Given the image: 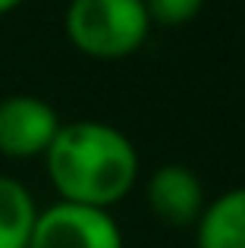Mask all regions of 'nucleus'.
Masks as SVG:
<instances>
[{"label":"nucleus","mask_w":245,"mask_h":248,"mask_svg":"<svg viewBox=\"0 0 245 248\" xmlns=\"http://www.w3.org/2000/svg\"><path fill=\"white\" fill-rule=\"evenodd\" d=\"M63 31L92 60H126L145 47L151 19L145 0H69Z\"/></svg>","instance_id":"obj_2"},{"label":"nucleus","mask_w":245,"mask_h":248,"mask_svg":"<svg viewBox=\"0 0 245 248\" xmlns=\"http://www.w3.org/2000/svg\"><path fill=\"white\" fill-rule=\"evenodd\" d=\"M44 167L60 201L110 211L138 182V148L104 120H73L44 151Z\"/></svg>","instance_id":"obj_1"},{"label":"nucleus","mask_w":245,"mask_h":248,"mask_svg":"<svg viewBox=\"0 0 245 248\" xmlns=\"http://www.w3.org/2000/svg\"><path fill=\"white\" fill-rule=\"evenodd\" d=\"M145 201L148 211L173 230L195 226L208 204L198 173L185 164H164L154 170L145 182Z\"/></svg>","instance_id":"obj_5"},{"label":"nucleus","mask_w":245,"mask_h":248,"mask_svg":"<svg viewBox=\"0 0 245 248\" xmlns=\"http://www.w3.org/2000/svg\"><path fill=\"white\" fill-rule=\"evenodd\" d=\"M29 248H126V245H122V230L110 211L57 201V204L38 211Z\"/></svg>","instance_id":"obj_3"},{"label":"nucleus","mask_w":245,"mask_h":248,"mask_svg":"<svg viewBox=\"0 0 245 248\" xmlns=\"http://www.w3.org/2000/svg\"><path fill=\"white\" fill-rule=\"evenodd\" d=\"M63 120L38 94H6L0 97V157L31 160L44 157L57 139Z\"/></svg>","instance_id":"obj_4"},{"label":"nucleus","mask_w":245,"mask_h":248,"mask_svg":"<svg viewBox=\"0 0 245 248\" xmlns=\"http://www.w3.org/2000/svg\"><path fill=\"white\" fill-rule=\"evenodd\" d=\"M201 6H204V0H145L151 25H164V29L189 25L201 13Z\"/></svg>","instance_id":"obj_8"},{"label":"nucleus","mask_w":245,"mask_h":248,"mask_svg":"<svg viewBox=\"0 0 245 248\" xmlns=\"http://www.w3.org/2000/svg\"><path fill=\"white\" fill-rule=\"evenodd\" d=\"M25 0H0V16H6V13H13V10H19Z\"/></svg>","instance_id":"obj_9"},{"label":"nucleus","mask_w":245,"mask_h":248,"mask_svg":"<svg viewBox=\"0 0 245 248\" xmlns=\"http://www.w3.org/2000/svg\"><path fill=\"white\" fill-rule=\"evenodd\" d=\"M198 248H245V186L208 201L195 223Z\"/></svg>","instance_id":"obj_6"},{"label":"nucleus","mask_w":245,"mask_h":248,"mask_svg":"<svg viewBox=\"0 0 245 248\" xmlns=\"http://www.w3.org/2000/svg\"><path fill=\"white\" fill-rule=\"evenodd\" d=\"M35 220V195L19 179L0 176V248H29Z\"/></svg>","instance_id":"obj_7"}]
</instances>
